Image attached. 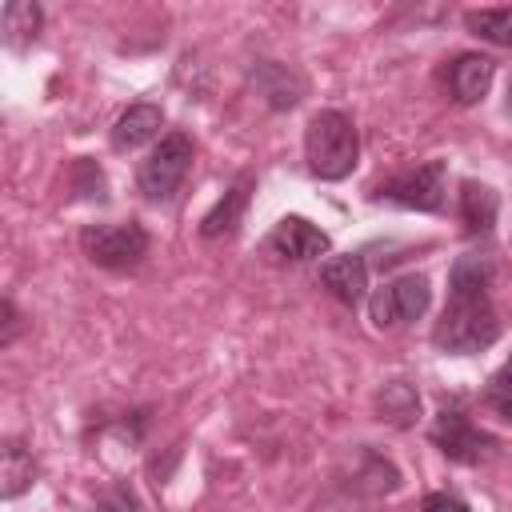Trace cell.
Returning a JSON list of instances; mask_svg holds the SVG:
<instances>
[{
  "label": "cell",
  "mask_w": 512,
  "mask_h": 512,
  "mask_svg": "<svg viewBox=\"0 0 512 512\" xmlns=\"http://www.w3.org/2000/svg\"><path fill=\"white\" fill-rule=\"evenodd\" d=\"M40 24H44V8H40L36 0H8L4 12H0L4 44H8L12 52H24V48L36 40Z\"/></svg>",
  "instance_id": "cell-16"
},
{
  "label": "cell",
  "mask_w": 512,
  "mask_h": 512,
  "mask_svg": "<svg viewBox=\"0 0 512 512\" xmlns=\"http://www.w3.org/2000/svg\"><path fill=\"white\" fill-rule=\"evenodd\" d=\"M96 512H136V500L128 492H112L108 500L96 504Z\"/></svg>",
  "instance_id": "cell-22"
},
{
  "label": "cell",
  "mask_w": 512,
  "mask_h": 512,
  "mask_svg": "<svg viewBox=\"0 0 512 512\" xmlns=\"http://www.w3.org/2000/svg\"><path fill=\"white\" fill-rule=\"evenodd\" d=\"M252 88H256V92L268 100V108H276V112L296 108V104H300V92H304L300 76H296L292 68L276 64V60H260V64L252 68Z\"/></svg>",
  "instance_id": "cell-14"
},
{
  "label": "cell",
  "mask_w": 512,
  "mask_h": 512,
  "mask_svg": "<svg viewBox=\"0 0 512 512\" xmlns=\"http://www.w3.org/2000/svg\"><path fill=\"white\" fill-rule=\"evenodd\" d=\"M32 484H36L32 448H28L20 436H8L4 448H0V496H4V500H16V496L28 492Z\"/></svg>",
  "instance_id": "cell-15"
},
{
  "label": "cell",
  "mask_w": 512,
  "mask_h": 512,
  "mask_svg": "<svg viewBox=\"0 0 512 512\" xmlns=\"http://www.w3.org/2000/svg\"><path fill=\"white\" fill-rule=\"evenodd\" d=\"M432 304V288H428V276L424 272H404L388 284H380L372 296H368V320L376 328H400V324H412L428 312Z\"/></svg>",
  "instance_id": "cell-5"
},
{
  "label": "cell",
  "mask_w": 512,
  "mask_h": 512,
  "mask_svg": "<svg viewBox=\"0 0 512 512\" xmlns=\"http://www.w3.org/2000/svg\"><path fill=\"white\" fill-rule=\"evenodd\" d=\"M376 412H380V420L392 424V428H412L416 416H420V392H416V384H408V380L384 384V388L376 392Z\"/></svg>",
  "instance_id": "cell-17"
},
{
  "label": "cell",
  "mask_w": 512,
  "mask_h": 512,
  "mask_svg": "<svg viewBox=\"0 0 512 512\" xmlns=\"http://www.w3.org/2000/svg\"><path fill=\"white\" fill-rule=\"evenodd\" d=\"M420 508H424V512H472L468 500L456 496V492H428V496L420 500Z\"/></svg>",
  "instance_id": "cell-21"
},
{
  "label": "cell",
  "mask_w": 512,
  "mask_h": 512,
  "mask_svg": "<svg viewBox=\"0 0 512 512\" xmlns=\"http://www.w3.org/2000/svg\"><path fill=\"white\" fill-rule=\"evenodd\" d=\"M332 248L328 232L316 228L308 216H280L276 228L264 236V252L280 264H304V260H316Z\"/></svg>",
  "instance_id": "cell-8"
},
{
  "label": "cell",
  "mask_w": 512,
  "mask_h": 512,
  "mask_svg": "<svg viewBox=\"0 0 512 512\" xmlns=\"http://www.w3.org/2000/svg\"><path fill=\"white\" fill-rule=\"evenodd\" d=\"M304 160L316 180H344L360 160V132L348 112L320 108L304 128Z\"/></svg>",
  "instance_id": "cell-2"
},
{
  "label": "cell",
  "mask_w": 512,
  "mask_h": 512,
  "mask_svg": "<svg viewBox=\"0 0 512 512\" xmlns=\"http://www.w3.org/2000/svg\"><path fill=\"white\" fill-rule=\"evenodd\" d=\"M428 436H432V444L440 448V456H448L452 464H480V460L496 448V440H492L488 432H480V428L468 420V412L460 408V400H444V404H440V412H436Z\"/></svg>",
  "instance_id": "cell-6"
},
{
  "label": "cell",
  "mask_w": 512,
  "mask_h": 512,
  "mask_svg": "<svg viewBox=\"0 0 512 512\" xmlns=\"http://www.w3.org/2000/svg\"><path fill=\"white\" fill-rule=\"evenodd\" d=\"M160 128H164L160 104H128V108L116 116L108 140H112L116 152H136V148L152 144V140L160 136Z\"/></svg>",
  "instance_id": "cell-11"
},
{
  "label": "cell",
  "mask_w": 512,
  "mask_h": 512,
  "mask_svg": "<svg viewBox=\"0 0 512 512\" xmlns=\"http://www.w3.org/2000/svg\"><path fill=\"white\" fill-rule=\"evenodd\" d=\"M500 340V312L492 304V260L456 256L448 268V300L432 328V344L444 356H472Z\"/></svg>",
  "instance_id": "cell-1"
},
{
  "label": "cell",
  "mask_w": 512,
  "mask_h": 512,
  "mask_svg": "<svg viewBox=\"0 0 512 512\" xmlns=\"http://www.w3.org/2000/svg\"><path fill=\"white\" fill-rule=\"evenodd\" d=\"M372 200L416 208V212H440L444 208V160H424L408 172H396L372 188Z\"/></svg>",
  "instance_id": "cell-7"
},
{
  "label": "cell",
  "mask_w": 512,
  "mask_h": 512,
  "mask_svg": "<svg viewBox=\"0 0 512 512\" xmlns=\"http://www.w3.org/2000/svg\"><path fill=\"white\" fill-rule=\"evenodd\" d=\"M464 28L496 48H512V8H468Z\"/></svg>",
  "instance_id": "cell-18"
},
{
  "label": "cell",
  "mask_w": 512,
  "mask_h": 512,
  "mask_svg": "<svg viewBox=\"0 0 512 512\" xmlns=\"http://www.w3.org/2000/svg\"><path fill=\"white\" fill-rule=\"evenodd\" d=\"M0 316H4V328H0V348H12V344H16V336H20V328H24V320H20L16 304H12V296H4V300H0Z\"/></svg>",
  "instance_id": "cell-20"
},
{
  "label": "cell",
  "mask_w": 512,
  "mask_h": 512,
  "mask_svg": "<svg viewBox=\"0 0 512 512\" xmlns=\"http://www.w3.org/2000/svg\"><path fill=\"white\" fill-rule=\"evenodd\" d=\"M148 232L136 220H120V224H88L80 232V248L96 268L108 272H128L148 256Z\"/></svg>",
  "instance_id": "cell-4"
},
{
  "label": "cell",
  "mask_w": 512,
  "mask_h": 512,
  "mask_svg": "<svg viewBox=\"0 0 512 512\" xmlns=\"http://www.w3.org/2000/svg\"><path fill=\"white\" fill-rule=\"evenodd\" d=\"M440 80H444V88L456 104H480L488 96L492 80H496V60L484 56V52H460L444 64Z\"/></svg>",
  "instance_id": "cell-9"
},
{
  "label": "cell",
  "mask_w": 512,
  "mask_h": 512,
  "mask_svg": "<svg viewBox=\"0 0 512 512\" xmlns=\"http://www.w3.org/2000/svg\"><path fill=\"white\" fill-rule=\"evenodd\" d=\"M320 284L344 304V308H356L368 292V264L360 252H340V256H328L320 264Z\"/></svg>",
  "instance_id": "cell-10"
},
{
  "label": "cell",
  "mask_w": 512,
  "mask_h": 512,
  "mask_svg": "<svg viewBox=\"0 0 512 512\" xmlns=\"http://www.w3.org/2000/svg\"><path fill=\"white\" fill-rule=\"evenodd\" d=\"M508 112H512V80H508Z\"/></svg>",
  "instance_id": "cell-23"
},
{
  "label": "cell",
  "mask_w": 512,
  "mask_h": 512,
  "mask_svg": "<svg viewBox=\"0 0 512 512\" xmlns=\"http://www.w3.org/2000/svg\"><path fill=\"white\" fill-rule=\"evenodd\" d=\"M248 192H252V176H240L216 204L212 212H204L200 220V236L204 240H220V236H232L240 224H244V212H248Z\"/></svg>",
  "instance_id": "cell-12"
},
{
  "label": "cell",
  "mask_w": 512,
  "mask_h": 512,
  "mask_svg": "<svg viewBox=\"0 0 512 512\" xmlns=\"http://www.w3.org/2000/svg\"><path fill=\"white\" fill-rule=\"evenodd\" d=\"M496 212H500V196L488 184H480V180H464L460 184V224H464V232L472 240L492 236Z\"/></svg>",
  "instance_id": "cell-13"
},
{
  "label": "cell",
  "mask_w": 512,
  "mask_h": 512,
  "mask_svg": "<svg viewBox=\"0 0 512 512\" xmlns=\"http://www.w3.org/2000/svg\"><path fill=\"white\" fill-rule=\"evenodd\" d=\"M480 400H484V408L492 412V416H500V420H508L512 424V356L484 380V392H480Z\"/></svg>",
  "instance_id": "cell-19"
},
{
  "label": "cell",
  "mask_w": 512,
  "mask_h": 512,
  "mask_svg": "<svg viewBox=\"0 0 512 512\" xmlns=\"http://www.w3.org/2000/svg\"><path fill=\"white\" fill-rule=\"evenodd\" d=\"M192 156H196V148H192V140H188L184 132L160 136V140L152 144V152L140 160V168H136V188H140V196L152 200V204L172 200L176 188L184 184L188 168H192Z\"/></svg>",
  "instance_id": "cell-3"
}]
</instances>
